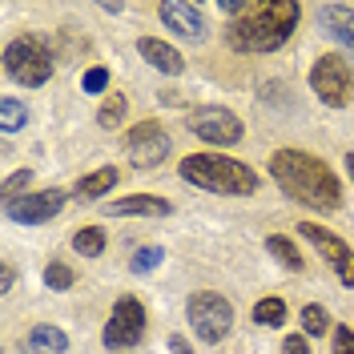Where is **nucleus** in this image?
I'll list each match as a JSON object with an SVG mask.
<instances>
[{
	"label": "nucleus",
	"mask_w": 354,
	"mask_h": 354,
	"mask_svg": "<svg viewBox=\"0 0 354 354\" xmlns=\"http://www.w3.org/2000/svg\"><path fill=\"white\" fill-rule=\"evenodd\" d=\"M270 177L294 201H302V205L318 209V214H334L342 205V185L330 174V165L302 153V149H278L270 157Z\"/></svg>",
	"instance_id": "obj_1"
},
{
	"label": "nucleus",
	"mask_w": 354,
	"mask_h": 354,
	"mask_svg": "<svg viewBox=\"0 0 354 354\" xmlns=\"http://www.w3.org/2000/svg\"><path fill=\"white\" fill-rule=\"evenodd\" d=\"M298 17H302L298 0H250L245 17L230 28V44L238 53H274L290 41Z\"/></svg>",
	"instance_id": "obj_2"
},
{
	"label": "nucleus",
	"mask_w": 354,
	"mask_h": 354,
	"mask_svg": "<svg viewBox=\"0 0 354 354\" xmlns=\"http://www.w3.org/2000/svg\"><path fill=\"white\" fill-rule=\"evenodd\" d=\"M181 177L209 194H230V198H250L258 189V174L221 153H189L181 161Z\"/></svg>",
	"instance_id": "obj_3"
},
{
	"label": "nucleus",
	"mask_w": 354,
	"mask_h": 354,
	"mask_svg": "<svg viewBox=\"0 0 354 354\" xmlns=\"http://www.w3.org/2000/svg\"><path fill=\"white\" fill-rule=\"evenodd\" d=\"M4 68L8 77L24 88H41L53 77V57L37 37H17V41L4 48Z\"/></svg>",
	"instance_id": "obj_4"
},
{
	"label": "nucleus",
	"mask_w": 354,
	"mask_h": 354,
	"mask_svg": "<svg viewBox=\"0 0 354 354\" xmlns=\"http://www.w3.org/2000/svg\"><path fill=\"white\" fill-rule=\"evenodd\" d=\"M185 314H189V326L198 330L201 342H221V338L230 334V326H234V306H230L221 294H214V290L189 294Z\"/></svg>",
	"instance_id": "obj_5"
},
{
	"label": "nucleus",
	"mask_w": 354,
	"mask_h": 354,
	"mask_svg": "<svg viewBox=\"0 0 354 354\" xmlns=\"http://www.w3.org/2000/svg\"><path fill=\"white\" fill-rule=\"evenodd\" d=\"M310 88H314V93H318V101H322V105H330V109L351 105L354 85H351V68H346V61H342L338 53L318 57L314 68H310Z\"/></svg>",
	"instance_id": "obj_6"
},
{
	"label": "nucleus",
	"mask_w": 354,
	"mask_h": 354,
	"mask_svg": "<svg viewBox=\"0 0 354 354\" xmlns=\"http://www.w3.org/2000/svg\"><path fill=\"white\" fill-rule=\"evenodd\" d=\"M169 149H174V141H169V133L161 129L157 121H141V125H133V129L125 133V153H129V161L137 169L161 165V161L169 157Z\"/></svg>",
	"instance_id": "obj_7"
},
{
	"label": "nucleus",
	"mask_w": 354,
	"mask_h": 354,
	"mask_svg": "<svg viewBox=\"0 0 354 354\" xmlns=\"http://www.w3.org/2000/svg\"><path fill=\"white\" fill-rule=\"evenodd\" d=\"M141 334H145V310L137 298H117V306H113V318L105 322V346L109 351H129L141 342Z\"/></svg>",
	"instance_id": "obj_8"
},
{
	"label": "nucleus",
	"mask_w": 354,
	"mask_h": 354,
	"mask_svg": "<svg viewBox=\"0 0 354 354\" xmlns=\"http://www.w3.org/2000/svg\"><path fill=\"white\" fill-rule=\"evenodd\" d=\"M189 133H198L201 141L209 145H238L242 141V121L221 105H209V109H194L189 113Z\"/></svg>",
	"instance_id": "obj_9"
},
{
	"label": "nucleus",
	"mask_w": 354,
	"mask_h": 354,
	"mask_svg": "<svg viewBox=\"0 0 354 354\" xmlns=\"http://www.w3.org/2000/svg\"><path fill=\"white\" fill-rule=\"evenodd\" d=\"M298 234L306 238V242L318 245V254L334 266V274H338V282L342 286H354V250L342 238H334L330 230H322V225H314V221H302L298 225Z\"/></svg>",
	"instance_id": "obj_10"
},
{
	"label": "nucleus",
	"mask_w": 354,
	"mask_h": 354,
	"mask_svg": "<svg viewBox=\"0 0 354 354\" xmlns=\"http://www.w3.org/2000/svg\"><path fill=\"white\" fill-rule=\"evenodd\" d=\"M68 194L65 189H37L28 198H17V201H4V214L12 221H24V225H41V221H53L61 209H65Z\"/></svg>",
	"instance_id": "obj_11"
},
{
	"label": "nucleus",
	"mask_w": 354,
	"mask_h": 354,
	"mask_svg": "<svg viewBox=\"0 0 354 354\" xmlns=\"http://www.w3.org/2000/svg\"><path fill=\"white\" fill-rule=\"evenodd\" d=\"M161 21H165V28H174L177 37H185V41H205V12H201V4H194V0H165L161 4Z\"/></svg>",
	"instance_id": "obj_12"
},
{
	"label": "nucleus",
	"mask_w": 354,
	"mask_h": 354,
	"mask_svg": "<svg viewBox=\"0 0 354 354\" xmlns=\"http://www.w3.org/2000/svg\"><path fill=\"white\" fill-rule=\"evenodd\" d=\"M137 53H141V57H145V61L157 68V73H169V77L185 73V57L177 53L174 44L157 41V37H141V41H137Z\"/></svg>",
	"instance_id": "obj_13"
},
{
	"label": "nucleus",
	"mask_w": 354,
	"mask_h": 354,
	"mask_svg": "<svg viewBox=\"0 0 354 354\" xmlns=\"http://www.w3.org/2000/svg\"><path fill=\"white\" fill-rule=\"evenodd\" d=\"M318 21H322V28L330 32V37H338V41L351 48L354 57V8H346V4H326L322 12H318Z\"/></svg>",
	"instance_id": "obj_14"
},
{
	"label": "nucleus",
	"mask_w": 354,
	"mask_h": 354,
	"mask_svg": "<svg viewBox=\"0 0 354 354\" xmlns=\"http://www.w3.org/2000/svg\"><path fill=\"white\" fill-rule=\"evenodd\" d=\"M174 205L165 198H149V194H137V198H125V201H109L105 205V214L113 218H125V214H145V218H161V214H169Z\"/></svg>",
	"instance_id": "obj_15"
},
{
	"label": "nucleus",
	"mask_w": 354,
	"mask_h": 354,
	"mask_svg": "<svg viewBox=\"0 0 354 354\" xmlns=\"http://www.w3.org/2000/svg\"><path fill=\"white\" fill-rule=\"evenodd\" d=\"M28 351L61 354V351H68V338H65V330H57V326H37V330H28Z\"/></svg>",
	"instance_id": "obj_16"
},
{
	"label": "nucleus",
	"mask_w": 354,
	"mask_h": 354,
	"mask_svg": "<svg viewBox=\"0 0 354 354\" xmlns=\"http://www.w3.org/2000/svg\"><path fill=\"white\" fill-rule=\"evenodd\" d=\"M113 185H117V169H113V165H105V169H97V174L81 177V185H77V194L93 201V198H101L105 189H113Z\"/></svg>",
	"instance_id": "obj_17"
},
{
	"label": "nucleus",
	"mask_w": 354,
	"mask_h": 354,
	"mask_svg": "<svg viewBox=\"0 0 354 354\" xmlns=\"http://www.w3.org/2000/svg\"><path fill=\"white\" fill-rule=\"evenodd\" d=\"M24 125H28V109H24L17 97H4V101H0V129L17 133V129H24Z\"/></svg>",
	"instance_id": "obj_18"
},
{
	"label": "nucleus",
	"mask_w": 354,
	"mask_h": 354,
	"mask_svg": "<svg viewBox=\"0 0 354 354\" xmlns=\"http://www.w3.org/2000/svg\"><path fill=\"white\" fill-rule=\"evenodd\" d=\"M73 250H77V254H85V258H97V254L105 250V230H97V225L77 230V234H73Z\"/></svg>",
	"instance_id": "obj_19"
},
{
	"label": "nucleus",
	"mask_w": 354,
	"mask_h": 354,
	"mask_svg": "<svg viewBox=\"0 0 354 354\" xmlns=\"http://www.w3.org/2000/svg\"><path fill=\"white\" fill-rule=\"evenodd\" d=\"M266 250H270V254H274L278 262L286 266V270H302V254L294 250V242H290V238H282V234H274V238L266 242Z\"/></svg>",
	"instance_id": "obj_20"
},
{
	"label": "nucleus",
	"mask_w": 354,
	"mask_h": 354,
	"mask_svg": "<svg viewBox=\"0 0 354 354\" xmlns=\"http://www.w3.org/2000/svg\"><path fill=\"white\" fill-rule=\"evenodd\" d=\"M97 121H101L105 129H117V125L125 121V93H109L105 105H101V113H97Z\"/></svg>",
	"instance_id": "obj_21"
},
{
	"label": "nucleus",
	"mask_w": 354,
	"mask_h": 354,
	"mask_svg": "<svg viewBox=\"0 0 354 354\" xmlns=\"http://www.w3.org/2000/svg\"><path fill=\"white\" fill-rule=\"evenodd\" d=\"M254 318H258L262 326H282V322H286V302H282V298H262V302L254 306Z\"/></svg>",
	"instance_id": "obj_22"
},
{
	"label": "nucleus",
	"mask_w": 354,
	"mask_h": 354,
	"mask_svg": "<svg viewBox=\"0 0 354 354\" xmlns=\"http://www.w3.org/2000/svg\"><path fill=\"white\" fill-rule=\"evenodd\" d=\"M302 330H306V334H326V330H330V314L310 302V306L302 310Z\"/></svg>",
	"instance_id": "obj_23"
},
{
	"label": "nucleus",
	"mask_w": 354,
	"mask_h": 354,
	"mask_svg": "<svg viewBox=\"0 0 354 354\" xmlns=\"http://www.w3.org/2000/svg\"><path fill=\"white\" fill-rule=\"evenodd\" d=\"M44 286L48 290H68L73 286V270L61 266V262H48L44 266Z\"/></svg>",
	"instance_id": "obj_24"
},
{
	"label": "nucleus",
	"mask_w": 354,
	"mask_h": 354,
	"mask_svg": "<svg viewBox=\"0 0 354 354\" xmlns=\"http://www.w3.org/2000/svg\"><path fill=\"white\" fill-rule=\"evenodd\" d=\"M157 266H161V250L145 245V250H137V254H133L129 270H133V274H149V270H157Z\"/></svg>",
	"instance_id": "obj_25"
},
{
	"label": "nucleus",
	"mask_w": 354,
	"mask_h": 354,
	"mask_svg": "<svg viewBox=\"0 0 354 354\" xmlns=\"http://www.w3.org/2000/svg\"><path fill=\"white\" fill-rule=\"evenodd\" d=\"M28 181H32V174H28V169H21V174H8V177H4V201H17V194H21Z\"/></svg>",
	"instance_id": "obj_26"
},
{
	"label": "nucleus",
	"mask_w": 354,
	"mask_h": 354,
	"mask_svg": "<svg viewBox=\"0 0 354 354\" xmlns=\"http://www.w3.org/2000/svg\"><path fill=\"white\" fill-rule=\"evenodd\" d=\"M81 85H85V93H105V85H109V73H105V68H88L85 77H81Z\"/></svg>",
	"instance_id": "obj_27"
},
{
	"label": "nucleus",
	"mask_w": 354,
	"mask_h": 354,
	"mask_svg": "<svg viewBox=\"0 0 354 354\" xmlns=\"http://www.w3.org/2000/svg\"><path fill=\"white\" fill-rule=\"evenodd\" d=\"M334 354H354V334H351V326H338V330H334Z\"/></svg>",
	"instance_id": "obj_28"
},
{
	"label": "nucleus",
	"mask_w": 354,
	"mask_h": 354,
	"mask_svg": "<svg viewBox=\"0 0 354 354\" xmlns=\"http://www.w3.org/2000/svg\"><path fill=\"white\" fill-rule=\"evenodd\" d=\"M282 354H310L306 338H302V334H294V338H286V342H282Z\"/></svg>",
	"instance_id": "obj_29"
},
{
	"label": "nucleus",
	"mask_w": 354,
	"mask_h": 354,
	"mask_svg": "<svg viewBox=\"0 0 354 354\" xmlns=\"http://www.w3.org/2000/svg\"><path fill=\"white\" fill-rule=\"evenodd\" d=\"M12 282H17V270H12V266L4 262V266H0V290L8 294V290H12Z\"/></svg>",
	"instance_id": "obj_30"
},
{
	"label": "nucleus",
	"mask_w": 354,
	"mask_h": 354,
	"mask_svg": "<svg viewBox=\"0 0 354 354\" xmlns=\"http://www.w3.org/2000/svg\"><path fill=\"white\" fill-rule=\"evenodd\" d=\"M169 351H174V354H194L189 346H185V338H181V334H174V338H169Z\"/></svg>",
	"instance_id": "obj_31"
},
{
	"label": "nucleus",
	"mask_w": 354,
	"mask_h": 354,
	"mask_svg": "<svg viewBox=\"0 0 354 354\" xmlns=\"http://www.w3.org/2000/svg\"><path fill=\"white\" fill-rule=\"evenodd\" d=\"M346 169H351V181H354V153H346Z\"/></svg>",
	"instance_id": "obj_32"
}]
</instances>
